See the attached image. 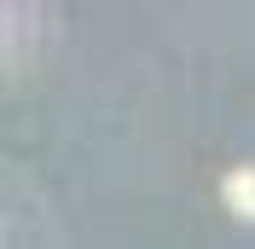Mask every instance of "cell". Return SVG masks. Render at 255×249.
<instances>
[{
    "mask_svg": "<svg viewBox=\"0 0 255 249\" xmlns=\"http://www.w3.org/2000/svg\"><path fill=\"white\" fill-rule=\"evenodd\" d=\"M221 197H226V209L238 220H255V168H232L221 180Z\"/></svg>",
    "mask_w": 255,
    "mask_h": 249,
    "instance_id": "cell-1",
    "label": "cell"
}]
</instances>
